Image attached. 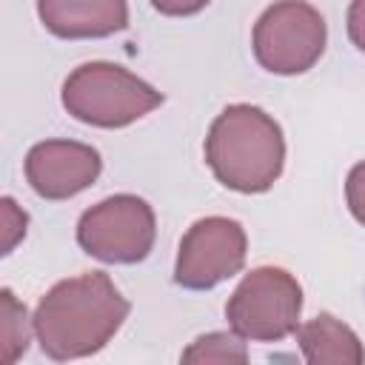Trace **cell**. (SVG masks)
<instances>
[{"mask_svg": "<svg viewBox=\"0 0 365 365\" xmlns=\"http://www.w3.org/2000/svg\"><path fill=\"white\" fill-rule=\"evenodd\" d=\"M131 305L106 271H88L54 282L34 308V336L54 362L83 359L103 351Z\"/></svg>", "mask_w": 365, "mask_h": 365, "instance_id": "obj_1", "label": "cell"}, {"mask_svg": "<svg viewBox=\"0 0 365 365\" xmlns=\"http://www.w3.org/2000/svg\"><path fill=\"white\" fill-rule=\"evenodd\" d=\"M205 163L225 188L262 194L279 180L285 165L282 128L259 106H225L205 134Z\"/></svg>", "mask_w": 365, "mask_h": 365, "instance_id": "obj_2", "label": "cell"}, {"mask_svg": "<svg viewBox=\"0 0 365 365\" xmlns=\"http://www.w3.org/2000/svg\"><path fill=\"white\" fill-rule=\"evenodd\" d=\"M60 100L74 120L94 128H123L163 106V94L154 86L106 60L77 66L66 77Z\"/></svg>", "mask_w": 365, "mask_h": 365, "instance_id": "obj_3", "label": "cell"}, {"mask_svg": "<svg viewBox=\"0 0 365 365\" xmlns=\"http://www.w3.org/2000/svg\"><path fill=\"white\" fill-rule=\"evenodd\" d=\"M302 285L279 265L251 268L225 302L231 331L251 342H279L299 328Z\"/></svg>", "mask_w": 365, "mask_h": 365, "instance_id": "obj_4", "label": "cell"}, {"mask_svg": "<svg viewBox=\"0 0 365 365\" xmlns=\"http://www.w3.org/2000/svg\"><path fill=\"white\" fill-rule=\"evenodd\" d=\"M328 43V26L308 0H277L254 23L251 48L271 74H302L314 68Z\"/></svg>", "mask_w": 365, "mask_h": 365, "instance_id": "obj_5", "label": "cell"}, {"mask_svg": "<svg viewBox=\"0 0 365 365\" xmlns=\"http://www.w3.org/2000/svg\"><path fill=\"white\" fill-rule=\"evenodd\" d=\"M157 240L154 208L137 194H114L86 208L77 220L80 248L111 265L143 262Z\"/></svg>", "mask_w": 365, "mask_h": 365, "instance_id": "obj_6", "label": "cell"}, {"mask_svg": "<svg viewBox=\"0 0 365 365\" xmlns=\"http://www.w3.org/2000/svg\"><path fill=\"white\" fill-rule=\"evenodd\" d=\"M248 254L245 228L231 217H202L180 240L174 282L188 291H208L242 271Z\"/></svg>", "mask_w": 365, "mask_h": 365, "instance_id": "obj_7", "label": "cell"}, {"mask_svg": "<svg viewBox=\"0 0 365 365\" xmlns=\"http://www.w3.org/2000/svg\"><path fill=\"white\" fill-rule=\"evenodd\" d=\"M26 180L43 200L60 202L86 191L103 171L100 151L77 140H43L26 154Z\"/></svg>", "mask_w": 365, "mask_h": 365, "instance_id": "obj_8", "label": "cell"}, {"mask_svg": "<svg viewBox=\"0 0 365 365\" xmlns=\"http://www.w3.org/2000/svg\"><path fill=\"white\" fill-rule=\"evenodd\" d=\"M37 14L60 40H97L128 26L125 0H37Z\"/></svg>", "mask_w": 365, "mask_h": 365, "instance_id": "obj_9", "label": "cell"}, {"mask_svg": "<svg viewBox=\"0 0 365 365\" xmlns=\"http://www.w3.org/2000/svg\"><path fill=\"white\" fill-rule=\"evenodd\" d=\"M297 342L311 365H362L365 348L351 325L334 314H317L297 328Z\"/></svg>", "mask_w": 365, "mask_h": 365, "instance_id": "obj_10", "label": "cell"}, {"mask_svg": "<svg viewBox=\"0 0 365 365\" xmlns=\"http://www.w3.org/2000/svg\"><path fill=\"white\" fill-rule=\"evenodd\" d=\"M34 319H29L26 305L14 297L11 288L0 291V362L14 365L31 342Z\"/></svg>", "mask_w": 365, "mask_h": 365, "instance_id": "obj_11", "label": "cell"}, {"mask_svg": "<svg viewBox=\"0 0 365 365\" xmlns=\"http://www.w3.org/2000/svg\"><path fill=\"white\" fill-rule=\"evenodd\" d=\"M182 362H225V365H245L248 348L237 331H211L197 336L180 356Z\"/></svg>", "mask_w": 365, "mask_h": 365, "instance_id": "obj_12", "label": "cell"}, {"mask_svg": "<svg viewBox=\"0 0 365 365\" xmlns=\"http://www.w3.org/2000/svg\"><path fill=\"white\" fill-rule=\"evenodd\" d=\"M0 205H3V254H11V248L17 245V240L26 237L29 214L23 208H17V202L11 197H3Z\"/></svg>", "mask_w": 365, "mask_h": 365, "instance_id": "obj_13", "label": "cell"}, {"mask_svg": "<svg viewBox=\"0 0 365 365\" xmlns=\"http://www.w3.org/2000/svg\"><path fill=\"white\" fill-rule=\"evenodd\" d=\"M345 202H348V211L354 214V220L359 225H365V160L356 163L348 171V180H345Z\"/></svg>", "mask_w": 365, "mask_h": 365, "instance_id": "obj_14", "label": "cell"}, {"mask_svg": "<svg viewBox=\"0 0 365 365\" xmlns=\"http://www.w3.org/2000/svg\"><path fill=\"white\" fill-rule=\"evenodd\" d=\"M211 0H151V6L165 17H191L202 11Z\"/></svg>", "mask_w": 365, "mask_h": 365, "instance_id": "obj_15", "label": "cell"}, {"mask_svg": "<svg viewBox=\"0 0 365 365\" xmlns=\"http://www.w3.org/2000/svg\"><path fill=\"white\" fill-rule=\"evenodd\" d=\"M348 37L359 51H365V0H351L348 6Z\"/></svg>", "mask_w": 365, "mask_h": 365, "instance_id": "obj_16", "label": "cell"}]
</instances>
